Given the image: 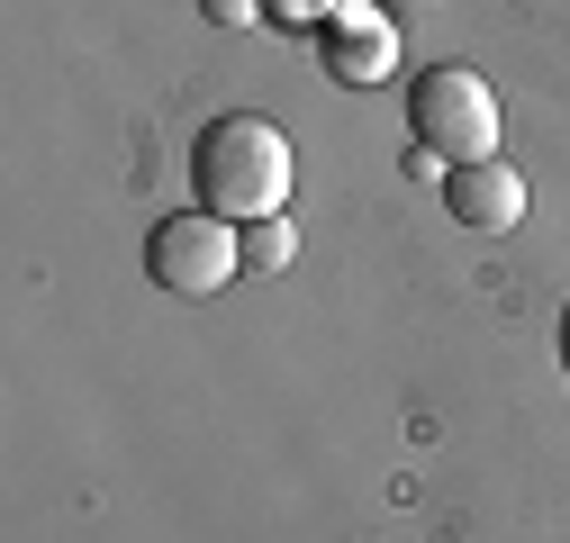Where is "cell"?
<instances>
[{"label": "cell", "instance_id": "obj_4", "mask_svg": "<svg viewBox=\"0 0 570 543\" xmlns=\"http://www.w3.org/2000/svg\"><path fill=\"white\" fill-rule=\"evenodd\" d=\"M444 209L462 218V227H489V236H508L517 218H525V181H517V164H453L444 172Z\"/></svg>", "mask_w": 570, "mask_h": 543}, {"label": "cell", "instance_id": "obj_7", "mask_svg": "<svg viewBox=\"0 0 570 543\" xmlns=\"http://www.w3.org/2000/svg\"><path fill=\"white\" fill-rule=\"evenodd\" d=\"M199 10L218 19V28H254V19H263V0H199Z\"/></svg>", "mask_w": 570, "mask_h": 543}, {"label": "cell", "instance_id": "obj_9", "mask_svg": "<svg viewBox=\"0 0 570 543\" xmlns=\"http://www.w3.org/2000/svg\"><path fill=\"white\" fill-rule=\"evenodd\" d=\"M561 372H570V308H561Z\"/></svg>", "mask_w": 570, "mask_h": 543}, {"label": "cell", "instance_id": "obj_8", "mask_svg": "<svg viewBox=\"0 0 570 543\" xmlns=\"http://www.w3.org/2000/svg\"><path fill=\"white\" fill-rule=\"evenodd\" d=\"M317 10H326V0H263V19H291V28H299V19H317Z\"/></svg>", "mask_w": 570, "mask_h": 543}, {"label": "cell", "instance_id": "obj_3", "mask_svg": "<svg viewBox=\"0 0 570 543\" xmlns=\"http://www.w3.org/2000/svg\"><path fill=\"white\" fill-rule=\"evenodd\" d=\"M146 272H155L173 299H208V290H227L236 272H245V236L227 218H208V209H173L146 236Z\"/></svg>", "mask_w": 570, "mask_h": 543}, {"label": "cell", "instance_id": "obj_1", "mask_svg": "<svg viewBox=\"0 0 570 543\" xmlns=\"http://www.w3.org/2000/svg\"><path fill=\"white\" fill-rule=\"evenodd\" d=\"M190 199L227 227H254V218H281L291 199V136L272 118L236 109V118H208L199 146H190Z\"/></svg>", "mask_w": 570, "mask_h": 543}, {"label": "cell", "instance_id": "obj_6", "mask_svg": "<svg viewBox=\"0 0 570 543\" xmlns=\"http://www.w3.org/2000/svg\"><path fill=\"white\" fill-rule=\"evenodd\" d=\"M291 254H299L291 218H254V227H245V272H281Z\"/></svg>", "mask_w": 570, "mask_h": 543}, {"label": "cell", "instance_id": "obj_2", "mask_svg": "<svg viewBox=\"0 0 570 543\" xmlns=\"http://www.w3.org/2000/svg\"><path fill=\"white\" fill-rule=\"evenodd\" d=\"M407 127H416V155H444V164H489L498 155V91L462 63H435L416 73L407 91Z\"/></svg>", "mask_w": 570, "mask_h": 543}, {"label": "cell", "instance_id": "obj_5", "mask_svg": "<svg viewBox=\"0 0 570 543\" xmlns=\"http://www.w3.org/2000/svg\"><path fill=\"white\" fill-rule=\"evenodd\" d=\"M326 73L335 82H381L390 73V28L372 10H335L326 19Z\"/></svg>", "mask_w": 570, "mask_h": 543}]
</instances>
